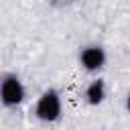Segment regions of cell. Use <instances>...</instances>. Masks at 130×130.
I'll return each mask as SVG.
<instances>
[{
	"label": "cell",
	"mask_w": 130,
	"mask_h": 130,
	"mask_svg": "<svg viewBox=\"0 0 130 130\" xmlns=\"http://www.w3.org/2000/svg\"><path fill=\"white\" fill-rule=\"evenodd\" d=\"M35 114L39 120H45V122H55L59 116H61V98L55 89H47L37 106H35Z\"/></svg>",
	"instance_id": "cell-1"
},
{
	"label": "cell",
	"mask_w": 130,
	"mask_h": 130,
	"mask_svg": "<svg viewBox=\"0 0 130 130\" xmlns=\"http://www.w3.org/2000/svg\"><path fill=\"white\" fill-rule=\"evenodd\" d=\"M0 95H2V104H4V106H8V108L18 106V104L24 100L22 81H20L16 75H4L2 87H0Z\"/></svg>",
	"instance_id": "cell-2"
},
{
	"label": "cell",
	"mask_w": 130,
	"mask_h": 130,
	"mask_svg": "<svg viewBox=\"0 0 130 130\" xmlns=\"http://www.w3.org/2000/svg\"><path fill=\"white\" fill-rule=\"evenodd\" d=\"M79 61L81 65L87 69V71H95L100 69L104 63H106V51L98 45H91V47H85L79 55Z\"/></svg>",
	"instance_id": "cell-3"
},
{
	"label": "cell",
	"mask_w": 130,
	"mask_h": 130,
	"mask_svg": "<svg viewBox=\"0 0 130 130\" xmlns=\"http://www.w3.org/2000/svg\"><path fill=\"white\" fill-rule=\"evenodd\" d=\"M85 98H87V102H89L91 106L102 104L104 98H106V85H104V81H102V79H93V81L87 85V89H85Z\"/></svg>",
	"instance_id": "cell-4"
},
{
	"label": "cell",
	"mask_w": 130,
	"mask_h": 130,
	"mask_svg": "<svg viewBox=\"0 0 130 130\" xmlns=\"http://www.w3.org/2000/svg\"><path fill=\"white\" fill-rule=\"evenodd\" d=\"M126 110H128V112H130V93H128V95H126Z\"/></svg>",
	"instance_id": "cell-5"
}]
</instances>
